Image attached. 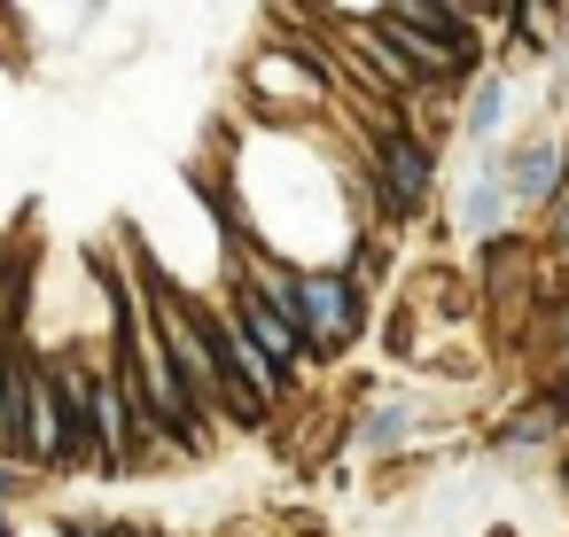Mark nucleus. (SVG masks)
Wrapping results in <instances>:
<instances>
[{
  "instance_id": "nucleus-1",
  "label": "nucleus",
  "mask_w": 569,
  "mask_h": 537,
  "mask_svg": "<svg viewBox=\"0 0 569 537\" xmlns=\"http://www.w3.org/2000/svg\"><path fill=\"white\" fill-rule=\"evenodd\" d=\"M258 288L297 320V335H305V351H343L351 335H359V288L343 281V273H258Z\"/></svg>"
},
{
  "instance_id": "nucleus-2",
  "label": "nucleus",
  "mask_w": 569,
  "mask_h": 537,
  "mask_svg": "<svg viewBox=\"0 0 569 537\" xmlns=\"http://www.w3.org/2000/svg\"><path fill=\"white\" fill-rule=\"evenodd\" d=\"M375 188H382V211L390 219H413L421 195H429V149L413 133H382L375 141Z\"/></svg>"
},
{
  "instance_id": "nucleus-3",
  "label": "nucleus",
  "mask_w": 569,
  "mask_h": 537,
  "mask_svg": "<svg viewBox=\"0 0 569 537\" xmlns=\"http://www.w3.org/2000/svg\"><path fill=\"white\" fill-rule=\"evenodd\" d=\"M227 312H234V327H242V335H250V343H258V351H266L281 374L305 358V335H297V320H289V312H281V304H273L258 281H250V288H234V304H227Z\"/></svg>"
},
{
  "instance_id": "nucleus-4",
  "label": "nucleus",
  "mask_w": 569,
  "mask_h": 537,
  "mask_svg": "<svg viewBox=\"0 0 569 537\" xmlns=\"http://www.w3.org/2000/svg\"><path fill=\"white\" fill-rule=\"evenodd\" d=\"M87 413H94V459L102 467H133V405H126V389H118V374H94L87 382Z\"/></svg>"
},
{
  "instance_id": "nucleus-5",
  "label": "nucleus",
  "mask_w": 569,
  "mask_h": 537,
  "mask_svg": "<svg viewBox=\"0 0 569 537\" xmlns=\"http://www.w3.org/2000/svg\"><path fill=\"white\" fill-rule=\"evenodd\" d=\"M499 195H507V203H546V195H561V149L538 141V149L507 156V164H499Z\"/></svg>"
},
{
  "instance_id": "nucleus-6",
  "label": "nucleus",
  "mask_w": 569,
  "mask_h": 537,
  "mask_svg": "<svg viewBox=\"0 0 569 537\" xmlns=\"http://www.w3.org/2000/svg\"><path fill=\"white\" fill-rule=\"evenodd\" d=\"M406 421H413L406 405H375V413H367V444H398V436H406Z\"/></svg>"
},
{
  "instance_id": "nucleus-7",
  "label": "nucleus",
  "mask_w": 569,
  "mask_h": 537,
  "mask_svg": "<svg viewBox=\"0 0 569 537\" xmlns=\"http://www.w3.org/2000/svg\"><path fill=\"white\" fill-rule=\"evenodd\" d=\"M499 102H507V94H499V79H491V87L476 94V110H468V133H491V125H499Z\"/></svg>"
},
{
  "instance_id": "nucleus-8",
  "label": "nucleus",
  "mask_w": 569,
  "mask_h": 537,
  "mask_svg": "<svg viewBox=\"0 0 569 537\" xmlns=\"http://www.w3.org/2000/svg\"><path fill=\"white\" fill-rule=\"evenodd\" d=\"M553 250L569 257V203H553Z\"/></svg>"
},
{
  "instance_id": "nucleus-9",
  "label": "nucleus",
  "mask_w": 569,
  "mask_h": 537,
  "mask_svg": "<svg viewBox=\"0 0 569 537\" xmlns=\"http://www.w3.org/2000/svg\"><path fill=\"white\" fill-rule=\"evenodd\" d=\"M9 498H17V467H9V459H0V506H9Z\"/></svg>"
},
{
  "instance_id": "nucleus-10",
  "label": "nucleus",
  "mask_w": 569,
  "mask_h": 537,
  "mask_svg": "<svg viewBox=\"0 0 569 537\" xmlns=\"http://www.w3.org/2000/svg\"><path fill=\"white\" fill-rule=\"evenodd\" d=\"M561 490H569V467H561Z\"/></svg>"
},
{
  "instance_id": "nucleus-11",
  "label": "nucleus",
  "mask_w": 569,
  "mask_h": 537,
  "mask_svg": "<svg viewBox=\"0 0 569 537\" xmlns=\"http://www.w3.org/2000/svg\"><path fill=\"white\" fill-rule=\"evenodd\" d=\"M79 537H102V529H79Z\"/></svg>"
},
{
  "instance_id": "nucleus-12",
  "label": "nucleus",
  "mask_w": 569,
  "mask_h": 537,
  "mask_svg": "<svg viewBox=\"0 0 569 537\" xmlns=\"http://www.w3.org/2000/svg\"><path fill=\"white\" fill-rule=\"evenodd\" d=\"M0 537H9V529H0Z\"/></svg>"
}]
</instances>
